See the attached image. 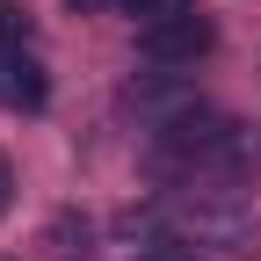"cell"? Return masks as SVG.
<instances>
[{"label":"cell","instance_id":"6da1fadb","mask_svg":"<svg viewBox=\"0 0 261 261\" xmlns=\"http://www.w3.org/2000/svg\"><path fill=\"white\" fill-rule=\"evenodd\" d=\"M218 44V29H211V15L196 8V15H174V22H160V29H138V51L152 58V65H196Z\"/></svg>","mask_w":261,"mask_h":261},{"label":"cell","instance_id":"7a4b0ae2","mask_svg":"<svg viewBox=\"0 0 261 261\" xmlns=\"http://www.w3.org/2000/svg\"><path fill=\"white\" fill-rule=\"evenodd\" d=\"M160 152L167 160H218V152H232V123H218V116H181L167 138H160Z\"/></svg>","mask_w":261,"mask_h":261},{"label":"cell","instance_id":"3957f363","mask_svg":"<svg viewBox=\"0 0 261 261\" xmlns=\"http://www.w3.org/2000/svg\"><path fill=\"white\" fill-rule=\"evenodd\" d=\"M0 94H8L15 109H44V65L29 58V51H0Z\"/></svg>","mask_w":261,"mask_h":261},{"label":"cell","instance_id":"277c9868","mask_svg":"<svg viewBox=\"0 0 261 261\" xmlns=\"http://www.w3.org/2000/svg\"><path fill=\"white\" fill-rule=\"evenodd\" d=\"M130 15H138V29H160V22H174V15H196V0H123Z\"/></svg>","mask_w":261,"mask_h":261},{"label":"cell","instance_id":"5b68a950","mask_svg":"<svg viewBox=\"0 0 261 261\" xmlns=\"http://www.w3.org/2000/svg\"><path fill=\"white\" fill-rule=\"evenodd\" d=\"M0 51H29V15H22V0H0Z\"/></svg>","mask_w":261,"mask_h":261},{"label":"cell","instance_id":"8992f818","mask_svg":"<svg viewBox=\"0 0 261 261\" xmlns=\"http://www.w3.org/2000/svg\"><path fill=\"white\" fill-rule=\"evenodd\" d=\"M8 203H15V167L0 160V211H8Z\"/></svg>","mask_w":261,"mask_h":261},{"label":"cell","instance_id":"52a82bcc","mask_svg":"<svg viewBox=\"0 0 261 261\" xmlns=\"http://www.w3.org/2000/svg\"><path fill=\"white\" fill-rule=\"evenodd\" d=\"M65 8H80V15H102V8H123V0H65Z\"/></svg>","mask_w":261,"mask_h":261},{"label":"cell","instance_id":"ba28073f","mask_svg":"<svg viewBox=\"0 0 261 261\" xmlns=\"http://www.w3.org/2000/svg\"><path fill=\"white\" fill-rule=\"evenodd\" d=\"M145 261H189V254H145Z\"/></svg>","mask_w":261,"mask_h":261}]
</instances>
